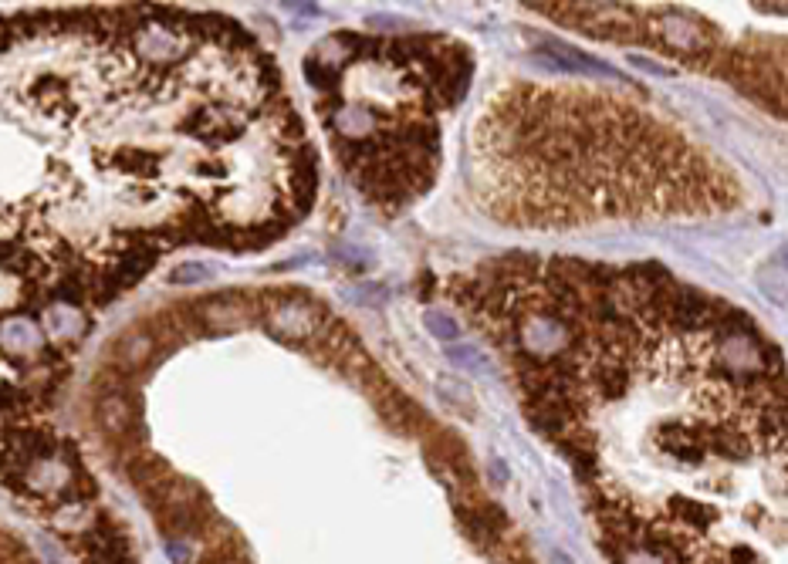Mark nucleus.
<instances>
[{
	"instance_id": "f257e3e1",
	"label": "nucleus",
	"mask_w": 788,
	"mask_h": 564,
	"mask_svg": "<svg viewBox=\"0 0 788 564\" xmlns=\"http://www.w3.org/2000/svg\"><path fill=\"white\" fill-rule=\"evenodd\" d=\"M646 28H650V34L660 44H667L670 51H680V55H704V51L711 48V31H707V24H701L690 14H677V11L653 14Z\"/></svg>"
},
{
	"instance_id": "f8f14e48",
	"label": "nucleus",
	"mask_w": 788,
	"mask_h": 564,
	"mask_svg": "<svg viewBox=\"0 0 788 564\" xmlns=\"http://www.w3.org/2000/svg\"><path fill=\"white\" fill-rule=\"evenodd\" d=\"M210 277H214V267L190 261V264L176 267V271L170 274V284H200V281H210Z\"/></svg>"
},
{
	"instance_id": "9d476101",
	"label": "nucleus",
	"mask_w": 788,
	"mask_h": 564,
	"mask_svg": "<svg viewBox=\"0 0 788 564\" xmlns=\"http://www.w3.org/2000/svg\"><path fill=\"white\" fill-rule=\"evenodd\" d=\"M149 352H153V338L143 335V331H132V335H126L119 342V358L126 365H143Z\"/></svg>"
},
{
	"instance_id": "7ed1b4c3",
	"label": "nucleus",
	"mask_w": 788,
	"mask_h": 564,
	"mask_svg": "<svg viewBox=\"0 0 788 564\" xmlns=\"http://www.w3.org/2000/svg\"><path fill=\"white\" fill-rule=\"evenodd\" d=\"M322 325V311L308 301H281L268 315V331L285 342H301Z\"/></svg>"
},
{
	"instance_id": "1a4fd4ad",
	"label": "nucleus",
	"mask_w": 788,
	"mask_h": 564,
	"mask_svg": "<svg viewBox=\"0 0 788 564\" xmlns=\"http://www.w3.org/2000/svg\"><path fill=\"white\" fill-rule=\"evenodd\" d=\"M758 288L765 291V298L782 308L785 304V271H782V254H775L772 261L758 271Z\"/></svg>"
},
{
	"instance_id": "ddd939ff",
	"label": "nucleus",
	"mask_w": 788,
	"mask_h": 564,
	"mask_svg": "<svg viewBox=\"0 0 788 564\" xmlns=\"http://www.w3.org/2000/svg\"><path fill=\"white\" fill-rule=\"evenodd\" d=\"M447 358L457 365V369L484 372V358H481V352H474L471 345H450V348H447Z\"/></svg>"
},
{
	"instance_id": "0eeeda50",
	"label": "nucleus",
	"mask_w": 788,
	"mask_h": 564,
	"mask_svg": "<svg viewBox=\"0 0 788 564\" xmlns=\"http://www.w3.org/2000/svg\"><path fill=\"white\" fill-rule=\"evenodd\" d=\"M132 423V406L122 396H105L99 402V426L105 433L112 436H122Z\"/></svg>"
},
{
	"instance_id": "20e7f679",
	"label": "nucleus",
	"mask_w": 788,
	"mask_h": 564,
	"mask_svg": "<svg viewBox=\"0 0 788 564\" xmlns=\"http://www.w3.org/2000/svg\"><path fill=\"white\" fill-rule=\"evenodd\" d=\"M521 335V348L525 352H559V348L569 345V325L562 318H531L518 328Z\"/></svg>"
},
{
	"instance_id": "6e6552de",
	"label": "nucleus",
	"mask_w": 788,
	"mask_h": 564,
	"mask_svg": "<svg viewBox=\"0 0 788 564\" xmlns=\"http://www.w3.org/2000/svg\"><path fill=\"white\" fill-rule=\"evenodd\" d=\"M203 318H207V325L230 331V328L244 325L247 311H244V304H237V301H207L203 304Z\"/></svg>"
},
{
	"instance_id": "39448f33",
	"label": "nucleus",
	"mask_w": 788,
	"mask_h": 564,
	"mask_svg": "<svg viewBox=\"0 0 788 564\" xmlns=\"http://www.w3.org/2000/svg\"><path fill=\"white\" fill-rule=\"evenodd\" d=\"M41 342H44L41 328L28 318H14L0 328V345H4L7 352H38Z\"/></svg>"
},
{
	"instance_id": "9b49d317",
	"label": "nucleus",
	"mask_w": 788,
	"mask_h": 564,
	"mask_svg": "<svg viewBox=\"0 0 788 564\" xmlns=\"http://www.w3.org/2000/svg\"><path fill=\"white\" fill-rule=\"evenodd\" d=\"M437 386H440V396H444L454 409H464L467 416L474 413V396H471V389H467L464 382H457V379H440Z\"/></svg>"
},
{
	"instance_id": "423d86ee",
	"label": "nucleus",
	"mask_w": 788,
	"mask_h": 564,
	"mask_svg": "<svg viewBox=\"0 0 788 564\" xmlns=\"http://www.w3.org/2000/svg\"><path fill=\"white\" fill-rule=\"evenodd\" d=\"M44 325H48V335L51 338H75L78 331H82V311L72 308L68 301H58L55 308H48V315H44Z\"/></svg>"
},
{
	"instance_id": "f03ea898",
	"label": "nucleus",
	"mask_w": 788,
	"mask_h": 564,
	"mask_svg": "<svg viewBox=\"0 0 788 564\" xmlns=\"http://www.w3.org/2000/svg\"><path fill=\"white\" fill-rule=\"evenodd\" d=\"M538 61L548 65L552 71H562V75H589V78H609V82H619V75L602 61H592L582 51L569 48V44L555 41V38H542V48H538Z\"/></svg>"
},
{
	"instance_id": "4468645a",
	"label": "nucleus",
	"mask_w": 788,
	"mask_h": 564,
	"mask_svg": "<svg viewBox=\"0 0 788 564\" xmlns=\"http://www.w3.org/2000/svg\"><path fill=\"white\" fill-rule=\"evenodd\" d=\"M427 328L437 338H444V342H454V338L460 335V325L450 315H444V311H427Z\"/></svg>"
}]
</instances>
